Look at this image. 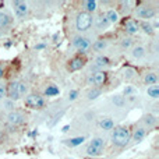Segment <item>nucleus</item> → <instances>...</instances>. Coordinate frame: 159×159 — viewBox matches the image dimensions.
Masks as SVG:
<instances>
[{
  "mask_svg": "<svg viewBox=\"0 0 159 159\" xmlns=\"http://www.w3.org/2000/svg\"><path fill=\"white\" fill-rule=\"evenodd\" d=\"M124 31H126L127 35L133 36V35H137L138 32H140V27H138V22L135 21V20H127L126 22H124Z\"/></svg>",
  "mask_w": 159,
  "mask_h": 159,
  "instance_id": "nucleus-10",
  "label": "nucleus"
},
{
  "mask_svg": "<svg viewBox=\"0 0 159 159\" xmlns=\"http://www.w3.org/2000/svg\"><path fill=\"white\" fill-rule=\"evenodd\" d=\"M87 155H89V157H101V155H103L105 149H99V148H93V147L88 145L87 147Z\"/></svg>",
  "mask_w": 159,
  "mask_h": 159,
  "instance_id": "nucleus-28",
  "label": "nucleus"
},
{
  "mask_svg": "<svg viewBox=\"0 0 159 159\" xmlns=\"http://www.w3.org/2000/svg\"><path fill=\"white\" fill-rule=\"evenodd\" d=\"M6 98L11 99V101H18L20 95H18V82L17 81H11L6 85Z\"/></svg>",
  "mask_w": 159,
  "mask_h": 159,
  "instance_id": "nucleus-8",
  "label": "nucleus"
},
{
  "mask_svg": "<svg viewBox=\"0 0 159 159\" xmlns=\"http://www.w3.org/2000/svg\"><path fill=\"white\" fill-rule=\"evenodd\" d=\"M130 140H131V133L127 127L119 126L115 127L112 130V144L119 148H124L126 145H129Z\"/></svg>",
  "mask_w": 159,
  "mask_h": 159,
  "instance_id": "nucleus-1",
  "label": "nucleus"
},
{
  "mask_svg": "<svg viewBox=\"0 0 159 159\" xmlns=\"http://www.w3.org/2000/svg\"><path fill=\"white\" fill-rule=\"evenodd\" d=\"M147 95H148L151 99H158L159 98V87L157 84L149 85V87L147 88Z\"/></svg>",
  "mask_w": 159,
  "mask_h": 159,
  "instance_id": "nucleus-25",
  "label": "nucleus"
},
{
  "mask_svg": "<svg viewBox=\"0 0 159 159\" xmlns=\"http://www.w3.org/2000/svg\"><path fill=\"white\" fill-rule=\"evenodd\" d=\"M143 123H144V127H145V129H152V127L157 126L158 119H157V116L155 115L148 113V115H145L143 117Z\"/></svg>",
  "mask_w": 159,
  "mask_h": 159,
  "instance_id": "nucleus-16",
  "label": "nucleus"
},
{
  "mask_svg": "<svg viewBox=\"0 0 159 159\" xmlns=\"http://www.w3.org/2000/svg\"><path fill=\"white\" fill-rule=\"evenodd\" d=\"M69 129H70V126H69V124H67V126H64V127H63V130H61V131H63V133H66V131H69Z\"/></svg>",
  "mask_w": 159,
  "mask_h": 159,
  "instance_id": "nucleus-40",
  "label": "nucleus"
},
{
  "mask_svg": "<svg viewBox=\"0 0 159 159\" xmlns=\"http://www.w3.org/2000/svg\"><path fill=\"white\" fill-rule=\"evenodd\" d=\"M99 127H101L103 131H112L115 129V121L112 117H101L99 120Z\"/></svg>",
  "mask_w": 159,
  "mask_h": 159,
  "instance_id": "nucleus-14",
  "label": "nucleus"
},
{
  "mask_svg": "<svg viewBox=\"0 0 159 159\" xmlns=\"http://www.w3.org/2000/svg\"><path fill=\"white\" fill-rule=\"evenodd\" d=\"M84 141H85V137H74V138L67 140V145L69 147H78V145H81Z\"/></svg>",
  "mask_w": 159,
  "mask_h": 159,
  "instance_id": "nucleus-30",
  "label": "nucleus"
},
{
  "mask_svg": "<svg viewBox=\"0 0 159 159\" xmlns=\"http://www.w3.org/2000/svg\"><path fill=\"white\" fill-rule=\"evenodd\" d=\"M2 106H3V109L7 110L8 113H10V112H14V110H16V102L11 101V99H8V98H4V99H3Z\"/></svg>",
  "mask_w": 159,
  "mask_h": 159,
  "instance_id": "nucleus-26",
  "label": "nucleus"
},
{
  "mask_svg": "<svg viewBox=\"0 0 159 159\" xmlns=\"http://www.w3.org/2000/svg\"><path fill=\"white\" fill-rule=\"evenodd\" d=\"M105 17L107 18V21L110 22V24H115V22L119 21V11L115 10V8H109V10L106 11V14H105Z\"/></svg>",
  "mask_w": 159,
  "mask_h": 159,
  "instance_id": "nucleus-19",
  "label": "nucleus"
},
{
  "mask_svg": "<svg viewBox=\"0 0 159 159\" xmlns=\"http://www.w3.org/2000/svg\"><path fill=\"white\" fill-rule=\"evenodd\" d=\"M91 46H92V49L95 50V52H103L107 48V42L105 41V39H98V41H95Z\"/></svg>",
  "mask_w": 159,
  "mask_h": 159,
  "instance_id": "nucleus-21",
  "label": "nucleus"
},
{
  "mask_svg": "<svg viewBox=\"0 0 159 159\" xmlns=\"http://www.w3.org/2000/svg\"><path fill=\"white\" fill-rule=\"evenodd\" d=\"M138 27H140V30H143L147 35H152V34H154V27H152V24L149 21L138 22Z\"/></svg>",
  "mask_w": 159,
  "mask_h": 159,
  "instance_id": "nucleus-22",
  "label": "nucleus"
},
{
  "mask_svg": "<svg viewBox=\"0 0 159 159\" xmlns=\"http://www.w3.org/2000/svg\"><path fill=\"white\" fill-rule=\"evenodd\" d=\"M133 45H134V41H133L131 38H123L120 41V46L123 48V49H131L133 48Z\"/></svg>",
  "mask_w": 159,
  "mask_h": 159,
  "instance_id": "nucleus-31",
  "label": "nucleus"
},
{
  "mask_svg": "<svg viewBox=\"0 0 159 159\" xmlns=\"http://www.w3.org/2000/svg\"><path fill=\"white\" fill-rule=\"evenodd\" d=\"M7 121H8V124L17 127V126H21V124H24L25 117H24V115H22V113L14 110V112L7 113Z\"/></svg>",
  "mask_w": 159,
  "mask_h": 159,
  "instance_id": "nucleus-9",
  "label": "nucleus"
},
{
  "mask_svg": "<svg viewBox=\"0 0 159 159\" xmlns=\"http://www.w3.org/2000/svg\"><path fill=\"white\" fill-rule=\"evenodd\" d=\"M81 6H82L85 13L91 14V16L98 10V2H95V0H85V2L81 3Z\"/></svg>",
  "mask_w": 159,
  "mask_h": 159,
  "instance_id": "nucleus-13",
  "label": "nucleus"
},
{
  "mask_svg": "<svg viewBox=\"0 0 159 159\" xmlns=\"http://www.w3.org/2000/svg\"><path fill=\"white\" fill-rule=\"evenodd\" d=\"M93 24V18L91 14L85 13V11H81V13L77 14L75 17V28H77L78 32H85L88 31Z\"/></svg>",
  "mask_w": 159,
  "mask_h": 159,
  "instance_id": "nucleus-2",
  "label": "nucleus"
},
{
  "mask_svg": "<svg viewBox=\"0 0 159 159\" xmlns=\"http://www.w3.org/2000/svg\"><path fill=\"white\" fill-rule=\"evenodd\" d=\"M73 46H74L80 53H85L91 48V42H89V39L85 38V36L78 35V36H74V39H73Z\"/></svg>",
  "mask_w": 159,
  "mask_h": 159,
  "instance_id": "nucleus-7",
  "label": "nucleus"
},
{
  "mask_svg": "<svg viewBox=\"0 0 159 159\" xmlns=\"http://www.w3.org/2000/svg\"><path fill=\"white\" fill-rule=\"evenodd\" d=\"M0 140H3V134H2V131H0Z\"/></svg>",
  "mask_w": 159,
  "mask_h": 159,
  "instance_id": "nucleus-41",
  "label": "nucleus"
},
{
  "mask_svg": "<svg viewBox=\"0 0 159 159\" xmlns=\"http://www.w3.org/2000/svg\"><path fill=\"white\" fill-rule=\"evenodd\" d=\"M131 137H133V141H134L135 144L141 143V141L147 137V129L145 127H137V129L134 130V133H133Z\"/></svg>",
  "mask_w": 159,
  "mask_h": 159,
  "instance_id": "nucleus-15",
  "label": "nucleus"
},
{
  "mask_svg": "<svg viewBox=\"0 0 159 159\" xmlns=\"http://www.w3.org/2000/svg\"><path fill=\"white\" fill-rule=\"evenodd\" d=\"M135 93H137V89H135L133 85H127V87L124 88V91H123L124 96H134Z\"/></svg>",
  "mask_w": 159,
  "mask_h": 159,
  "instance_id": "nucleus-34",
  "label": "nucleus"
},
{
  "mask_svg": "<svg viewBox=\"0 0 159 159\" xmlns=\"http://www.w3.org/2000/svg\"><path fill=\"white\" fill-rule=\"evenodd\" d=\"M147 56V49L143 46V45H137V46L131 48V57L134 60H141Z\"/></svg>",
  "mask_w": 159,
  "mask_h": 159,
  "instance_id": "nucleus-12",
  "label": "nucleus"
},
{
  "mask_svg": "<svg viewBox=\"0 0 159 159\" xmlns=\"http://www.w3.org/2000/svg\"><path fill=\"white\" fill-rule=\"evenodd\" d=\"M84 66H85V60L82 57H80V56H77V57H74V59H71L70 60V63H69V70L71 73H74V71H80L81 69H84Z\"/></svg>",
  "mask_w": 159,
  "mask_h": 159,
  "instance_id": "nucleus-11",
  "label": "nucleus"
},
{
  "mask_svg": "<svg viewBox=\"0 0 159 159\" xmlns=\"http://www.w3.org/2000/svg\"><path fill=\"white\" fill-rule=\"evenodd\" d=\"M18 95H20V98L24 95L25 96L28 95V87L25 82H18Z\"/></svg>",
  "mask_w": 159,
  "mask_h": 159,
  "instance_id": "nucleus-32",
  "label": "nucleus"
},
{
  "mask_svg": "<svg viewBox=\"0 0 159 159\" xmlns=\"http://www.w3.org/2000/svg\"><path fill=\"white\" fill-rule=\"evenodd\" d=\"M3 74H4V66L0 63V78H3Z\"/></svg>",
  "mask_w": 159,
  "mask_h": 159,
  "instance_id": "nucleus-38",
  "label": "nucleus"
},
{
  "mask_svg": "<svg viewBox=\"0 0 159 159\" xmlns=\"http://www.w3.org/2000/svg\"><path fill=\"white\" fill-rule=\"evenodd\" d=\"M107 80V74L103 71V70H99V71H95L87 78L88 85H92L93 88H101L102 85H105Z\"/></svg>",
  "mask_w": 159,
  "mask_h": 159,
  "instance_id": "nucleus-4",
  "label": "nucleus"
},
{
  "mask_svg": "<svg viewBox=\"0 0 159 159\" xmlns=\"http://www.w3.org/2000/svg\"><path fill=\"white\" fill-rule=\"evenodd\" d=\"M106 66H109V59H107L106 56H98V57L95 59V61H93L92 69L99 71V69H103V67H106Z\"/></svg>",
  "mask_w": 159,
  "mask_h": 159,
  "instance_id": "nucleus-17",
  "label": "nucleus"
},
{
  "mask_svg": "<svg viewBox=\"0 0 159 159\" xmlns=\"http://www.w3.org/2000/svg\"><path fill=\"white\" fill-rule=\"evenodd\" d=\"M144 84L147 85H155L158 84V74L154 71H149L144 75Z\"/></svg>",
  "mask_w": 159,
  "mask_h": 159,
  "instance_id": "nucleus-20",
  "label": "nucleus"
},
{
  "mask_svg": "<svg viewBox=\"0 0 159 159\" xmlns=\"http://www.w3.org/2000/svg\"><path fill=\"white\" fill-rule=\"evenodd\" d=\"M95 25H96V28H98V30L103 31V30H107V28H109L110 22L107 21V18L105 16H99L98 18H96V21H95Z\"/></svg>",
  "mask_w": 159,
  "mask_h": 159,
  "instance_id": "nucleus-18",
  "label": "nucleus"
},
{
  "mask_svg": "<svg viewBox=\"0 0 159 159\" xmlns=\"http://www.w3.org/2000/svg\"><path fill=\"white\" fill-rule=\"evenodd\" d=\"M11 6H13L14 14H16L17 18L24 20L25 17L28 16V11H30V6H28V3L20 2V0H16V2L11 3Z\"/></svg>",
  "mask_w": 159,
  "mask_h": 159,
  "instance_id": "nucleus-5",
  "label": "nucleus"
},
{
  "mask_svg": "<svg viewBox=\"0 0 159 159\" xmlns=\"http://www.w3.org/2000/svg\"><path fill=\"white\" fill-rule=\"evenodd\" d=\"M43 48H45V43H39V45H36V46H35V49H43Z\"/></svg>",
  "mask_w": 159,
  "mask_h": 159,
  "instance_id": "nucleus-39",
  "label": "nucleus"
},
{
  "mask_svg": "<svg viewBox=\"0 0 159 159\" xmlns=\"http://www.w3.org/2000/svg\"><path fill=\"white\" fill-rule=\"evenodd\" d=\"M77 98H78V91H77V89L70 91V92H69V101L73 102V101H75Z\"/></svg>",
  "mask_w": 159,
  "mask_h": 159,
  "instance_id": "nucleus-36",
  "label": "nucleus"
},
{
  "mask_svg": "<svg viewBox=\"0 0 159 159\" xmlns=\"http://www.w3.org/2000/svg\"><path fill=\"white\" fill-rule=\"evenodd\" d=\"M8 24H10V17L6 13L0 11V27H7Z\"/></svg>",
  "mask_w": 159,
  "mask_h": 159,
  "instance_id": "nucleus-33",
  "label": "nucleus"
},
{
  "mask_svg": "<svg viewBox=\"0 0 159 159\" xmlns=\"http://www.w3.org/2000/svg\"><path fill=\"white\" fill-rule=\"evenodd\" d=\"M101 95H102L101 88H91V89L87 92V99L88 101H95V99H98Z\"/></svg>",
  "mask_w": 159,
  "mask_h": 159,
  "instance_id": "nucleus-23",
  "label": "nucleus"
},
{
  "mask_svg": "<svg viewBox=\"0 0 159 159\" xmlns=\"http://www.w3.org/2000/svg\"><path fill=\"white\" fill-rule=\"evenodd\" d=\"M6 98V84L4 82H0V101Z\"/></svg>",
  "mask_w": 159,
  "mask_h": 159,
  "instance_id": "nucleus-37",
  "label": "nucleus"
},
{
  "mask_svg": "<svg viewBox=\"0 0 159 159\" xmlns=\"http://www.w3.org/2000/svg\"><path fill=\"white\" fill-rule=\"evenodd\" d=\"M112 102L116 105L117 107H121L124 105V96H121V95H115L112 98Z\"/></svg>",
  "mask_w": 159,
  "mask_h": 159,
  "instance_id": "nucleus-35",
  "label": "nucleus"
},
{
  "mask_svg": "<svg viewBox=\"0 0 159 159\" xmlns=\"http://www.w3.org/2000/svg\"><path fill=\"white\" fill-rule=\"evenodd\" d=\"M135 77V70L131 69V67H126V69L123 70V78L126 80V81H130V80H133Z\"/></svg>",
  "mask_w": 159,
  "mask_h": 159,
  "instance_id": "nucleus-29",
  "label": "nucleus"
},
{
  "mask_svg": "<svg viewBox=\"0 0 159 159\" xmlns=\"http://www.w3.org/2000/svg\"><path fill=\"white\" fill-rule=\"evenodd\" d=\"M89 145H91V147H93V148L105 149V145H106V143H105V140H103L102 137H93L92 140H91Z\"/></svg>",
  "mask_w": 159,
  "mask_h": 159,
  "instance_id": "nucleus-24",
  "label": "nucleus"
},
{
  "mask_svg": "<svg viewBox=\"0 0 159 159\" xmlns=\"http://www.w3.org/2000/svg\"><path fill=\"white\" fill-rule=\"evenodd\" d=\"M135 16L138 18H141L143 21H147V20H151L157 16V10L154 7H149V6H140V7L135 8Z\"/></svg>",
  "mask_w": 159,
  "mask_h": 159,
  "instance_id": "nucleus-6",
  "label": "nucleus"
},
{
  "mask_svg": "<svg viewBox=\"0 0 159 159\" xmlns=\"http://www.w3.org/2000/svg\"><path fill=\"white\" fill-rule=\"evenodd\" d=\"M59 93H60V89H59L56 85H48L43 95L45 96H56V95H59Z\"/></svg>",
  "mask_w": 159,
  "mask_h": 159,
  "instance_id": "nucleus-27",
  "label": "nucleus"
},
{
  "mask_svg": "<svg viewBox=\"0 0 159 159\" xmlns=\"http://www.w3.org/2000/svg\"><path fill=\"white\" fill-rule=\"evenodd\" d=\"M25 106L30 107L32 110H39L42 107H45V98L36 93H28L25 96Z\"/></svg>",
  "mask_w": 159,
  "mask_h": 159,
  "instance_id": "nucleus-3",
  "label": "nucleus"
}]
</instances>
